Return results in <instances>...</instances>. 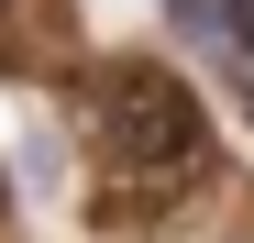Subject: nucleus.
Masks as SVG:
<instances>
[{
    "label": "nucleus",
    "instance_id": "f257e3e1",
    "mask_svg": "<svg viewBox=\"0 0 254 243\" xmlns=\"http://www.w3.org/2000/svg\"><path fill=\"white\" fill-rule=\"evenodd\" d=\"M100 155H111V177L133 188V199L188 188L199 155H210V122H199V100H188V77H177V66H144V56L100 66Z\"/></svg>",
    "mask_w": 254,
    "mask_h": 243
},
{
    "label": "nucleus",
    "instance_id": "f03ea898",
    "mask_svg": "<svg viewBox=\"0 0 254 243\" xmlns=\"http://www.w3.org/2000/svg\"><path fill=\"white\" fill-rule=\"evenodd\" d=\"M66 45H77V0H0V77L56 66Z\"/></svg>",
    "mask_w": 254,
    "mask_h": 243
},
{
    "label": "nucleus",
    "instance_id": "7ed1b4c3",
    "mask_svg": "<svg viewBox=\"0 0 254 243\" xmlns=\"http://www.w3.org/2000/svg\"><path fill=\"white\" fill-rule=\"evenodd\" d=\"M199 45H210V66H221V100L254 111V0H210V11H199Z\"/></svg>",
    "mask_w": 254,
    "mask_h": 243
},
{
    "label": "nucleus",
    "instance_id": "20e7f679",
    "mask_svg": "<svg viewBox=\"0 0 254 243\" xmlns=\"http://www.w3.org/2000/svg\"><path fill=\"white\" fill-rule=\"evenodd\" d=\"M177 11H188V22H199V11H210V0H177Z\"/></svg>",
    "mask_w": 254,
    "mask_h": 243
},
{
    "label": "nucleus",
    "instance_id": "39448f33",
    "mask_svg": "<svg viewBox=\"0 0 254 243\" xmlns=\"http://www.w3.org/2000/svg\"><path fill=\"white\" fill-rule=\"evenodd\" d=\"M0 199H11V188H0Z\"/></svg>",
    "mask_w": 254,
    "mask_h": 243
}]
</instances>
